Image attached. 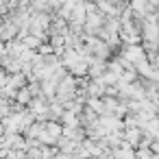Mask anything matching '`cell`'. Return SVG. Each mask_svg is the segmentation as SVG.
Listing matches in <instances>:
<instances>
[{
    "label": "cell",
    "instance_id": "obj_8",
    "mask_svg": "<svg viewBox=\"0 0 159 159\" xmlns=\"http://www.w3.org/2000/svg\"><path fill=\"white\" fill-rule=\"evenodd\" d=\"M35 50H37L39 55H48V52H52V46H50V42H42Z\"/></svg>",
    "mask_w": 159,
    "mask_h": 159
},
{
    "label": "cell",
    "instance_id": "obj_3",
    "mask_svg": "<svg viewBox=\"0 0 159 159\" xmlns=\"http://www.w3.org/2000/svg\"><path fill=\"white\" fill-rule=\"evenodd\" d=\"M31 98H33V96H31V92L26 89V85H24V87H18V92H16V96H13V100L20 102V105H29Z\"/></svg>",
    "mask_w": 159,
    "mask_h": 159
},
{
    "label": "cell",
    "instance_id": "obj_7",
    "mask_svg": "<svg viewBox=\"0 0 159 159\" xmlns=\"http://www.w3.org/2000/svg\"><path fill=\"white\" fill-rule=\"evenodd\" d=\"M37 139H39V144H46V146H52V144L57 142V137H55V135H50L46 129H42V131H39Z\"/></svg>",
    "mask_w": 159,
    "mask_h": 159
},
{
    "label": "cell",
    "instance_id": "obj_4",
    "mask_svg": "<svg viewBox=\"0 0 159 159\" xmlns=\"http://www.w3.org/2000/svg\"><path fill=\"white\" fill-rule=\"evenodd\" d=\"M44 129H46L50 135H55V137L61 135V122H59V120H44Z\"/></svg>",
    "mask_w": 159,
    "mask_h": 159
},
{
    "label": "cell",
    "instance_id": "obj_2",
    "mask_svg": "<svg viewBox=\"0 0 159 159\" xmlns=\"http://www.w3.org/2000/svg\"><path fill=\"white\" fill-rule=\"evenodd\" d=\"M105 70H107V61H102V59H98V57H92V61H89V66H87V76H89V79H98Z\"/></svg>",
    "mask_w": 159,
    "mask_h": 159
},
{
    "label": "cell",
    "instance_id": "obj_1",
    "mask_svg": "<svg viewBox=\"0 0 159 159\" xmlns=\"http://www.w3.org/2000/svg\"><path fill=\"white\" fill-rule=\"evenodd\" d=\"M129 7L135 16H142V18H146L150 11H157V7H152L148 0H129Z\"/></svg>",
    "mask_w": 159,
    "mask_h": 159
},
{
    "label": "cell",
    "instance_id": "obj_6",
    "mask_svg": "<svg viewBox=\"0 0 159 159\" xmlns=\"http://www.w3.org/2000/svg\"><path fill=\"white\" fill-rule=\"evenodd\" d=\"M22 44L26 46V48H31V50H35L39 44H42V39L37 37V35H33V33H29V35H24L22 37Z\"/></svg>",
    "mask_w": 159,
    "mask_h": 159
},
{
    "label": "cell",
    "instance_id": "obj_5",
    "mask_svg": "<svg viewBox=\"0 0 159 159\" xmlns=\"http://www.w3.org/2000/svg\"><path fill=\"white\" fill-rule=\"evenodd\" d=\"M85 105L89 107V109H94L98 116H105V107H102V98H87L85 100Z\"/></svg>",
    "mask_w": 159,
    "mask_h": 159
}]
</instances>
